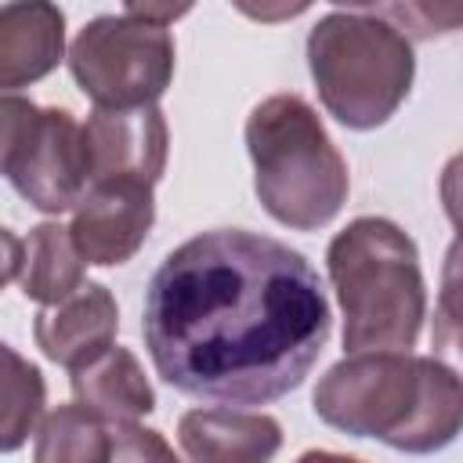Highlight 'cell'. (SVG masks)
I'll use <instances>...</instances> for the list:
<instances>
[{"instance_id":"cell-14","label":"cell","mask_w":463,"mask_h":463,"mask_svg":"<svg viewBox=\"0 0 463 463\" xmlns=\"http://www.w3.org/2000/svg\"><path fill=\"white\" fill-rule=\"evenodd\" d=\"M22 293L36 304H58L72 289L83 286V260L72 246L69 228L47 221L29 232L25 260H22Z\"/></svg>"},{"instance_id":"cell-4","label":"cell","mask_w":463,"mask_h":463,"mask_svg":"<svg viewBox=\"0 0 463 463\" xmlns=\"http://www.w3.org/2000/svg\"><path fill=\"white\" fill-rule=\"evenodd\" d=\"M246 148L257 199L279 224L315 232L340 213L347 163L300 94L264 98L246 119Z\"/></svg>"},{"instance_id":"cell-2","label":"cell","mask_w":463,"mask_h":463,"mask_svg":"<svg viewBox=\"0 0 463 463\" xmlns=\"http://www.w3.org/2000/svg\"><path fill=\"white\" fill-rule=\"evenodd\" d=\"M315 412L329 427L427 456L456 441L463 423L459 376L423 354H351L315 387Z\"/></svg>"},{"instance_id":"cell-13","label":"cell","mask_w":463,"mask_h":463,"mask_svg":"<svg viewBox=\"0 0 463 463\" xmlns=\"http://www.w3.org/2000/svg\"><path fill=\"white\" fill-rule=\"evenodd\" d=\"M72 394L76 405L98 416L105 427L137 423L156 409V394L145 380L141 362L119 344H112L105 354L72 373Z\"/></svg>"},{"instance_id":"cell-21","label":"cell","mask_w":463,"mask_h":463,"mask_svg":"<svg viewBox=\"0 0 463 463\" xmlns=\"http://www.w3.org/2000/svg\"><path fill=\"white\" fill-rule=\"evenodd\" d=\"M297 463H362L354 456H340V452H326V449H315V452H304Z\"/></svg>"},{"instance_id":"cell-6","label":"cell","mask_w":463,"mask_h":463,"mask_svg":"<svg viewBox=\"0 0 463 463\" xmlns=\"http://www.w3.org/2000/svg\"><path fill=\"white\" fill-rule=\"evenodd\" d=\"M69 72L98 109H145L174 80V36L134 14H101L69 47Z\"/></svg>"},{"instance_id":"cell-18","label":"cell","mask_w":463,"mask_h":463,"mask_svg":"<svg viewBox=\"0 0 463 463\" xmlns=\"http://www.w3.org/2000/svg\"><path fill=\"white\" fill-rule=\"evenodd\" d=\"M109 463H181L159 430L123 423L112 430V459Z\"/></svg>"},{"instance_id":"cell-19","label":"cell","mask_w":463,"mask_h":463,"mask_svg":"<svg viewBox=\"0 0 463 463\" xmlns=\"http://www.w3.org/2000/svg\"><path fill=\"white\" fill-rule=\"evenodd\" d=\"M22 260H25V242H22L14 232H7V228L0 224V289H4L11 279L22 275Z\"/></svg>"},{"instance_id":"cell-16","label":"cell","mask_w":463,"mask_h":463,"mask_svg":"<svg viewBox=\"0 0 463 463\" xmlns=\"http://www.w3.org/2000/svg\"><path fill=\"white\" fill-rule=\"evenodd\" d=\"M43 398L47 387L40 369L0 340V452H14L25 445L43 412Z\"/></svg>"},{"instance_id":"cell-20","label":"cell","mask_w":463,"mask_h":463,"mask_svg":"<svg viewBox=\"0 0 463 463\" xmlns=\"http://www.w3.org/2000/svg\"><path fill=\"white\" fill-rule=\"evenodd\" d=\"M127 14H134V18H145V22H152V25H170L174 18H181V14H188V4H127L123 7Z\"/></svg>"},{"instance_id":"cell-15","label":"cell","mask_w":463,"mask_h":463,"mask_svg":"<svg viewBox=\"0 0 463 463\" xmlns=\"http://www.w3.org/2000/svg\"><path fill=\"white\" fill-rule=\"evenodd\" d=\"M112 430L80 405H58L43 416L33 463H109Z\"/></svg>"},{"instance_id":"cell-17","label":"cell","mask_w":463,"mask_h":463,"mask_svg":"<svg viewBox=\"0 0 463 463\" xmlns=\"http://www.w3.org/2000/svg\"><path fill=\"white\" fill-rule=\"evenodd\" d=\"M40 109L25 98V94H11V90H0V174L11 170L14 156L22 152L33 123H36Z\"/></svg>"},{"instance_id":"cell-11","label":"cell","mask_w":463,"mask_h":463,"mask_svg":"<svg viewBox=\"0 0 463 463\" xmlns=\"http://www.w3.org/2000/svg\"><path fill=\"white\" fill-rule=\"evenodd\" d=\"M188 463H271L282 449L279 420L242 409H192L177 423Z\"/></svg>"},{"instance_id":"cell-9","label":"cell","mask_w":463,"mask_h":463,"mask_svg":"<svg viewBox=\"0 0 463 463\" xmlns=\"http://www.w3.org/2000/svg\"><path fill=\"white\" fill-rule=\"evenodd\" d=\"M166 119L156 105L145 109H94L83 123L87 174L94 181L156 184L166 166Z\"/></svg>"},{"instance_id":"cell-5","label":"cell","mask_w":463,"mask_h":463,"mask_svg":"<svg viewBox=\"0 0 463 463\" xmlns=\"http://www.w3.org/2000/svg\"><path fill=\"white\" fill-rule=\"evenodd\" d=\"M307 69L336 123L373 130L409 98L416 58L409 36L373 7H347L329 11L307 33Z\"/></svg>"},{"instance_id":"cell-10","label":"cell","mask_w":463,"mask_h":463,"mask_svg":"<svg viewBox=\"0 0 463 463\" xmlns=\"http://www.w3.org/2000/svg\"><path fill=\"white\" fill-rule=\"evenodd\" d=\"M116 329H119V307L101 282H83L65 300L47 304L33 326L40 351L51 362L65 365L69 373L105 354L116 344Z\"/></svg>"},{"instance_id":"cell-3","label":"cell","mask_w":463,"mask_h":463,"mask_svg":"<svg viewBox=\"0 0 463 463\" xmlns=\"http://www.w3.org/2000/svg\"><path fill=\"white\" fill-rule=\"evenodd\" d=\"M326 260L344 311V351H409L427 311L416 242L387 217H354L336 232Z\"/></svg>"},{"instance_id":"cell-1","label":"cell","mask_w":463,"mask_h":463,"mask_svg":"<svg viewBox=\"0 0 463 463\" xmlns=\"http://www.w3.org/2000/svg\"><path fill=\"white\" fill-rule=\"evenodd\" d=\"M141 333L174 391L268 405L297 391L318 362L329 304L304 253L257 232L217 228L163 257Z\"/></svg>"},{"instance_id":"cell-12","label":"cell","mask_w":463,"mask_h":463,"mask_svg":"<svg viewBox=\"0 0 463 463\" xmlns=\"http://www.w3.org/2000/svg\"><path fill=\"white\" fill-rule=\"evenodd\" d=\"M65 51V14L54 4L0 7V90L18 94L43 80Z\"/></svg>"},{"instance_id":"cell-7","label":"cell","mask_w":463,"mask_h":463,"mask_svg":"<svg viewBox=\"0 0 463 463\" xmlns=\"http://www.w3.org/2000/svg\"><path fill=\"white\" fill-rule=\"evenodd\" d=\"M7 177L29 206L43 213L72 210L90 184L83 123H76L69 109H40Z\"/></svg>"},{"instance_id":"cell-8","label":"cell","mask_w":463,"mask_h":463,"mask_svg":"<svg viewBox=\"0 0 463 463\" xmlns=\"http://www.w3.org/2000/svg\"><path fill=\"white\" fill-rule=\"evenodd\" d=\"M156 221L152 188L141 181H94L72 206V246L83 264H127Z\"/></svg>"}]
</instances>
